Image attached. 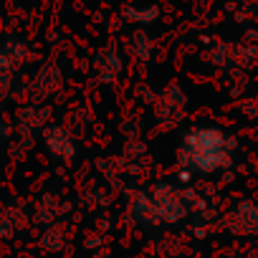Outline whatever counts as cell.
<instances>
[{
    "mask_svg": "<svg viewBox=\"0 0 258 258\" xmlns=\"http://www.w3.org/2000/svg\"><path fill=\"white\" fill-rule=\"evenodd\" d=\"M180 157L198 172H213L228 162L230 142L218 129H195L185 137Z\"/></svg>",
    "mask_w": 258,
    "mask_h": 258,
    "instance_id": "6da1fadb",
    "label": "cell"
}]
</instances>
